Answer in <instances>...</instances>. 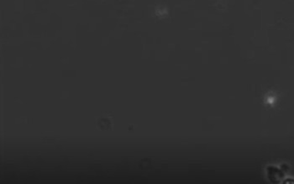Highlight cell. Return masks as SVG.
Here are the masks:
<instances>
[{
	"label": "cell",
	"mask_w": 294,
	"mask_h": 184,
	"mask_svg": "<svg viewBox=\"0 0 294 184\" xmlns=\"http://www.w3.org/2000/svg\"><path fill=\"white\" fill-rule=\"evenodd\" d=\"M287 182H289V183L293 182L294 183V179H291V178H289V179L284 180V183H287Z\"/></svg>",
	"instance_id": "cell-1"
}]
</instances>
